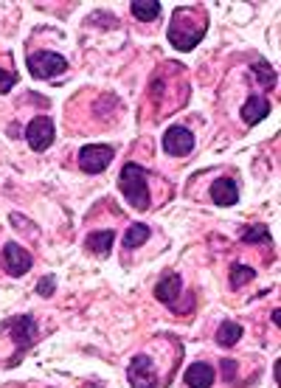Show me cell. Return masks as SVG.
<instances>
[{
	"label": "cell",
	"instance_id": "obj_1",
	"mask_svg": "<svg viewBox=\"0 0 281 388\" xmlns=\"http://www.w3.org/2000/svg\"><path fill=\"white\" fill-rule=\"evenodd\" d=\"M206 34V23L203 20H195V12L192 9H177L174 12V20H172V29H169V43L177 48V51H192Z\"/></svg>",
	"mask_w": 281,
	"mask_h": 388
},
{
	"label": "cell",
	"instance_id": "obj_2",
	"mask_svg": "<svg viewBox=\"0 0 281 388\" xmlns=\"http://www.w3.org/2000/svg\"><path fill=\"white\" fill-rule=\"evenodd\" d=\"M119 188L127 197V203L138 211H146L149 209V188H146V169L138 166V163H127L121 169V177H119Z\"/></svg>",
	"mask_w": 281,
	"mask_h": 388
},
{
	"label": "cell",
	"instance_id": "obj_3",
	"mask_svg": "<svg viewBox=\"0 0 281 388\" xmlns=\"http://www.w3.org/2000/svg\"><path fill=\"white\" fill-rule=\"evenodd\" d=\"M26 65H29V73L31 76H37V79H54L56 73H62L68 68V59L62 54H56V51H34V54H29Z\"/></svg>",
	"mask_w": 281,
	"mask_h": 388
},
{
	"label": "cell",
	"instance_id": "obj_4",
	"mask_svg": "<svg viewBox=\"0 0 281 388\" xmlns=\"http://www.w3.org/2000/svg\"><path fill=\"white\" fill-rule=\"evenodd\" d=\"M116 149L110 144H87L79 149V169L87 172V174H99L110 166Z\"/></svg>",
	"mask_w": 281,
	"mask_h": 388
},
{
	"label": "cell",
	"instance_id": "obj_5",
	"mask_svg": "<svg viewBox=\"0 0 281 388\" xmlns=\"http://www.w3.org/2000/svg\"><path fill=\"white\" fill-rule=\"evenodd\" d=\"M26 141L34 152H45L54 144V121L45 119V116L31 119V124L26 127Z\"/></svg>",
	"mask_w": 281,
	"mask_h": 388
},
{
	"label": "cell",
	"instance_id": "obj_6",
	"mask_svg": "<svg viewBox=\"0 0 281 388\" xmlns=\"http://www.w3.org/2000/svg\"><path fill=\"white\" fill-rule=\"evenodd\" d=\"M127 377H130V382H132L135 388H155V385H158V371H155V366H152V357H146V355H135V357L130 360Z\"/></svg>",
	"mask_w": 281,
	"mask_h": 388
},
{
	"label": "cell",
	"instance_id": "obj_7",
	"mask_svg": "<svg viewBox=\"0 0 281 388\" xmlns=\"http://www.w3.org/2000/svg\"><path fill=\"white\" fill-rule=\"evenodd\" d=\"M163 149H166L169 155H174V158L189 155V152L195 149V135L185 130V127L174 124V127H169V130L163 133Z\"/></svg>",
	"mask_w": 281,
	"mask_h": 388
},
{
	"label": "cell",
	"instance_id": "obj_8",
	"mask_svg": "<svg viewBox=\"0 0 281 388\" xmlns=\"http://www.w3.org/2000/svg\"><path fill=\"white\" fill-rule=\"evenodd\" d=\"M3 267L9 276H23L31 270V253L26 248H20L17 242H9L3 248Z\"/></svg>",
	"mask_w": 281,
	"mask_h": 388
},
{
	"label": "cell",
	"instance_id": "obj_9",
	"mask_svg": "<svg viewBox=\"0 0 281 388\" xmlns=\"http://www.w3.org/2000/svg\"><path fill=\"white\" fill-rule=\"evenodd\" d=\"M185 385L189 388H211L214 385V366L208 363H192L185 368Z\"/></svg>",
	"mask_w": 281,
	"mask_h": 388
},
{
	"label": "cell",
	"instance_id": "obj_10",
	"mask_svg": "<svg viewBox=\"0 0 281 388\" xmlns=\"http://www.w3.org/2000/svg\"><path fill=\"white\" fill-rule=\"evenodd\" d=\"M180 287H183L180 276H177V273H166V276L158 281V287H155V296H158V301H160V304L172 307V304H174V299L180 296Z\"/></svg>",
	"mask_w": 281,
	"mask_h": 388
},
{
	"label": "cell",
	"instance_id": "obj_11",
	"mask_svg": "<svg viewBox=\"0 0 281 388\" xmlns=\"http://www.w3.org/2000/svg\"><path fill=\"white\" fill-rule=\"evenodd\" d=\"M211 200L217 206H234L239 200V188L231 177H220L214 186H211Z\"/></svg>",
	"mask_w": 281,
	"mask_h": 388
},
{
	"label": "cell",
	"instance_id": "obj_12",
	"mask_svg": "<svg viewBox=\"0 0 281 388\" xmlns=\"http://www.w3.org/2000/svg\"><path fill=\"white\" fill-rule=\"evenodd\" d=\"M6 329L15 335V343H17L20 349H26V346L31 343V338H34V321H31V315L12 318V321L6 324Z\"/></svg>",
	"mask_w": 281,
	"mask_h": 388
},
{
	"label": "cell",
	"instance_id": "obj_13",
	"mask_svg": "<svg viewBox=\"0 0 281 388\" xmlns=\"http://www.w3.org/2000/svg\"><path fill=\"white\" fill-rule=\"evenodd\" d=\"M267 113H270V102L264 96H248V102L242 107V119L248 124H259L261 119H267Z\"/></svg>",
	"mask_w": 281,
	"mask_h": 388
},
{
	"label": "cell",
	"instance_id": "obj_14",
	"mask_svg": "<svg viewBox=\"0 0 281 388\" xmlns=\"http://www.w3.org/2000/svg\"><path fill=\"white\" fill-rule=\"evenodd\" d=\"M113 242H116V231H107V228L87 237V248L93 253H99V256H107L113 251Z\"/></svg>",
	"mask_w": 281,
	"mask_h": 388
},
{
	"label": "cell",
	"instance_id": "obj_15",
	"mask_svg": "<svg viewBox=\"0 0 281 388\" xmlns=\"http://www.w3.org/2000/svg\"><path fill=\"white\" fill-rule=\"evenodd\" d=\"M130 12L135 15V20L149 23V20H155V17L160 15V3H158V0H132V3H130Z\"/></svg>",
	"mask_w": 281,
	"mask_h": 388
},
{
	"label": "cell",
	"instance_id": "obj_16",
	"mask_svg": "<svg viewBox=\"0 0 281 388\" xmlns=\"http://www.w3.org/2000/svg\"><path fill=\"white\" fill-rule=\"evenodd\" d=\"M242 338V327L236 321H222L217 329V343L220 346H236Z\"/></svg>",
	"mask_w": 281,
	"mask_h": 388
},
{
	"label": "cell",
	"instance_id": "obj_17",
	"mask_svg": "<svg viewBox=\"0 0 281 388\" xmlns=\"http://www.w3.org/2000/svg\"><path fill=\"white\" fill-rule=\"evenodd\" d=\"M149 239V228L144 225V223H135V225H130L127 228V234H124V248H138V245H144Z\"/></svg>",
	"mask_w": 281,
	"mask_h": 388
},
{
	"label": "cell",
	"instance_id": "obj_18",
	"mask_svg": "<svg viewBox=\"0 0 281 388\" xmlns=\"http://www.w3.org/2000/svg\"><path fill=\"white\" fill-rule=\"evenodd\" d=\"M242 242L245 245H267L270 242V228L267 225H253L242 234Z\"/></svg>",
	"mask_w": 281,
	"mask_h": 388
},
{
	"label": "cell",
	"instance_id": "obj_19",
	"mask_svg": "<svg viewBox=\"0 0 281 388\" xmlns=\"http://www.w3.org/2000/svg\"><path fill=\"white\" fill-rule=\"evenodd\" d=\"M253 73H256V82H259L261 87H273V84H275V70L270 68V62L259 59V62L253 65Z\"/></svg>",
	"mask_w": 281,
	"mask_h": 388
},
{
	"label": "cell",
	"instance_id": "obj_20",
	"mask_svg": "<svg viewBox=\"0 0 281 388\" xmlns=\"http://www.w3.org/2000/svg\"><path fill=\"white\" fill-rule=\"evenodd\" d=\"M253 276H256V273H253V267H248V264H234V267H231V287H234V290H239V287H242V284H248Z\"/></svg>",
	"mask_w": 281,
	"mask_h": 388
},
{
	"label": "cell",
	"instance_id": "obj_21",
	"mask_svg": "<svg viewBox=\"0 0 281 388\" xmlns=\"http://www.w3.org/2000/svg\"><path fill=\"white\" fill-rule=\"evenodd\" d=\"M17 84V73H9V70H0V93H9L12 87Z\"/></svg>",
	"mask_w": 281,
	"mask_h": 388
},
{
	"label": "cell",
	"instance_id": "obj_22",
	"mask_svg": "<svg viewBox=\"0 0 281 388\" xmlns=\"http://www.w3.org/2000/svg\"><path fill=\"white\" fill-rule=\"evenodd\" d=\"M222 377L225 380H234L236 377V363L234 360H222Z\"/></svg>",
	"mask_w": 281,
	"mask_h": 388
},
{
	"label": "cell",
	"instance_id": "obj_23",
	"mask_svg": "<svg viewBox=\"0 0 281 388\" xmlns=\"http://www.w3.org/2000/svg\"><path fill=\"white\" fill-rule=\"evenodd\" d=\"M37 293H40V296H48V293H54V278H43V281L37 284Z\"/></svg>",
	"mask_w": 281,
	"mask_h": 388
}]
</instances>
